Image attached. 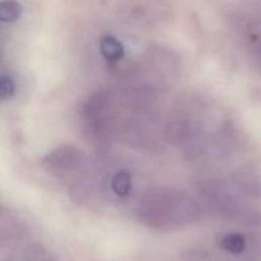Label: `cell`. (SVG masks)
I'll list each match as a JSON object with an SVG mask.
<instances>
[{
  "label": "cell",
  "instance_id": "obj_1",
  "mask_svg": "<svg viewBox=\"0 0 261 261\" xmlns=\"http://www.w3.org/2000/svg\"><path fill=\"white\" fill-rule=\"evenodd\" d=\"M100 52L102 56L110 61H117L124 55L122 44L112 36H105L100 42Z\"/></svg>",
  "mask_w": 261,
  "mask_h": 261
},
{
  "label": "cell",
  "instance_id": "obj_5",
  "mask_svg": "<svg viewBox=\"0 0 261 261\" xmlns=\"http://www.w3.org/2000/svg\"><path fill=\"white\" fill-rule=\"evenodd\" d=\"M15 85L11 77L7 75L0 76V99H8L13 96Z\"/></svg>",
  "mask_w": 261,
  "mask_h": 261
},
{
  "label": "cell",
  "instance_id": "obj_2",
  "mask_svg": "<svg viewBox=\"0 0 261 261\" xmlns=\"http://www.w3.org/2000/svg\"><path fill=\"white\" fill-rule=\"evenodd\" d=\"M220 246L224 251L239 255L246 250V239L243 234L238 232L227 233L221 239Z\"/></svg>",
  "mask_w": 261,
  "mask_h": 261
},
{
  "label": "cell",
  "instance_id": "obj_3",
  "mask_svg": "<svg viewBox=\"0 0 261 261\" xmlns=\"http://www.w3.org/2000/svg\"><path fill=\"white\" fill-rule=\"evenodd\" d=\"M111 188L113 192L120 197L128 195L132 190V177L130 174L123 170L115 173L111 180Z\"/></svg>",
  "mask_w": 261,
  "mask_h": 261
},
{
  "label": "cell",
  "instance_id": "obj_4",
  "mask_svg": "<svg viewBox=\"0 0 261 261\" xmlns=\"http://www.w3.org/2000/svg\"><path fill=\"white\" fill-rule=\"evenodd\" d=\"M21 5L15 1H0V21L13 22L21 15Z\"/></svg>",
  "mask_w": 261,
  "mask_h": 261
}]
</instances>
